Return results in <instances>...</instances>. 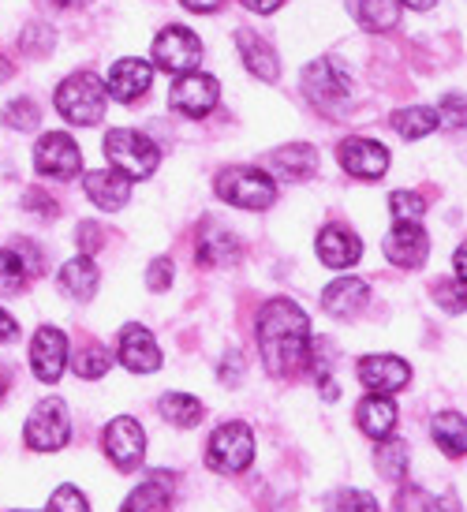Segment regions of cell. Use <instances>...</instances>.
<instances>
[{
    "label": "cell",
    "mask_w": 467,
    "mask_h": 512,
    "mask_svg": "<svg viewBox=\"0 0 467 512\" xmlns=\"http://www.w3.org/2000/svg\"><path fill=\"white\" fill-rule=\"evenodd\" d=\"M258 352L266 359V370L277 378H288L307 367L311 359V322L303 307L292 299H269L258 314Z\"/></svg>",
    "instance_id": "obj_1"
},
{
    "label": "cell",
    "mask_w": 467,
    "mask_h": 512,
    "mask_svg": "<svg viewBox=\"0 0 467 512\" xmlns=\"http://www.w3.org/2000/svg\"><path fill=\"white\" fill-rule=\"evenodd\" d=\"M15 329H19V326H15V318H12V314H8V311H0V344H4V341H12V337H15Z\"/></svg>",
    "instance_id": "obj_44"
},
{
    "label": "cell",
    "mask_w": 467,
    "mask_h": 512,
    "mask_svg": "<svg viewBox=\"0 0 467 512\" xmlns=\"http://www.w3.org/2000/svg\"><path fill=\"white\" fill-rule=\"evenodd\" d=\"M57 113L75 128H94L105 120V86L86 72L68 75L57 86Z\"/></svg>",
    "instance_id": "obj_2"
},
{
    "label": "cell",
    "mask_w": 467,
    "mask_h": 512,
    "mask_svg": "<svg viewBox=\"0 0 467 512\" xmlns=\"http://www.w3.org/2000/svg\"><path fill=\"white\" fill-rule=\"evenodd\" d=\"M187 12H217L221 8V0H180Z\"/></svg>",
    "instance_id": "obj_43"
},
{
    "label": "cell",
    "mask_w": 467,
    "mask_h": 512,
    "mask_svg": "<svg viewBox=\"0 0 467 512\" xmlns=\"http://www.w3.org/2000/svg\"><path fill=\"white\" fill-rule=\"evenodd\" d=\"M389 210H393V217L397 221H423V199L415 195V191H393L389 195Z\"/></svg>",
    "instance_id": "obj_36"
},
{
    "label": "cell",
    "mask_w": 467,
    "mask_h": 512,
    "mask_svg": "<svg viewBox=\"0 0 467 512\" xmlns=\"http://www.w3.org/2000/svg\"><path fill=\"white\" fill-rule=\"evenodd\" d=\"M27 445L34 453H57L64 449L71 438V419H68V408H64V400L57 397H45L27 419Z\"/></svg>",
    "instance_id": "obj_6"
},
{
    "label": "cell",
    "mask_w": 467,
    "mask_h": 512,
    "mask_svg": "<svg viewBox=\"0 0 467 512\" xmlns=\"http://www.w3.org/2000/svg\"><path fill=\"white\" fill-rule=\"evenodd\" d=\"M240 258V240L225 232L221 225H210L202 232V243H199V262L202 266H232Z\"/></svg>",
    "instance_id": "obj_24"
},
{
    "label": "cell",
    "mask_w": 467,
    "mask_h": 512,
    "mask_svg": "<svg viewBox=\"0 0 467 512\" xmlns=\"http://www.w3.org/2000/svg\"><path fill=\"white\" fill-rule=\"evenodd\" d=\"M120 363L135 374H150V370L161 367V348L150 337V329L135 326V322L120 329Z\"/></svg>",
    "instance_id": "obj_17"
},
{
    "label": "cell",
    "mask_w": 467,
    "mask_h": 512,
    "mask_svg": "<svg viewBox=\"0 0 467 512\" xmlns=\"http://www.w3.org/2000/svg\"><path fill=\"white\" fill-rule=\"evenodd\" d=\"M303 90L314 105H337L352 98V75L340 60H314L303 72Z\"/></svg>",
    "instance_id": "obj_9"
},
{
    "label": "cell",
    "mask_w": 467,
    "mask_h": 512,
    "mask_svg": "<svg viewBox=\"0 0 467 512\" xmlns=\"http://www.w3.org/2000/svg\"><path fill=\"white\" fill-rule=\"evenodd\" d=\"M359 23L367 30H393L400 23V0H359Z\"/></svg>",
    "instance_id": "obj_30"
},
{
    "label": "cell",
    "mask_w": 467,
    "mask_h": 512,
    "mask_svg": "<svg viewBox=\"0 0 467 512\" xmlns=\"http://www.w3.org/2000/svg\"><path fill=\"white\" fill-rule=\"evenodd\" d=\"M314 251H318V258L326 262L329 270H348V266H355V262H359V255H363V243L355 240L348 228L329 225V228H322V232H318Z\"/></svg>",
    "instance_id": "obj_18"
},
{
    "label": "cell",
    "mask_w": 467,
    "mask_h": 512,
    "mask_svg": "<svg viewBox=\"0 0 467 512\" xmlns=\"http://www.w3.org/2000/svg\"><path fill=\"white\" fill-rule=\"evenodd\" d=\"M34 169L42 172V176H53V180H71V176H79V169H83V154H79V146H75L71 135L49 131V135L38 139Z\"/></svg>",
    "instance_id": "obj_8"
},
{
    "label": "cell",
    "mask_w": 467,
    "mask_h": 512,
    "mask_svg": "<svg viewBox=\"0 0 467 512\" xmlns=\"http://www.w3.org/2000/svg\"><path fill=\"white\" fill-rule=\"evenodd\" d=\"M60 292L71 299H94V292H98V266L86 255L71 258L68 266L60 270Z\"/></svg>",
    "instance_id": "obj_25"
},
{
    "label": "cell",
    "mask_w": 467,
    "mask_h": 512,
    "mask_svg": "<svg viewBox=\"0 0 467 512\" xmlns=\"http://www.w3.org/2000/svg\"><path fill=\"white\" fill-rule=\"evenodd\" d=\"M378 471H382L385 479H404L408 475V445L404 441H385L382 438V449H378Z\"/></svg>",
    "instance_id": "obj_33"
},
{
    "label": "cell",
    "mask_w": 467,
    "mask_h": 512,
    "mask_svg": "<svg viewBox=\"0 0 467 512\" xmlns=\"http://www.w3.org/2000/svg\"><path fill=\"white\" fill-rule=\"evenodd\" d=\"M400 4H408V8H419V12H426V8H434L438 0H400Z\"/></svg>",
    "instance_id": "obj_46"
},
{
    "label": "cell",
    "mask_w": 467,
    "mask_h": 512,
    "mask_svg": "<svg viewBox=\"0 0 467 512\" xmlns=\"http://www.w3.org/2000/svg\"><path fill=\"white\" fill-rule=\"evenodd\" d=\"M172 505V486L169 475H154L142 486H135L124 501V512H169Z\"/></svg>",
    "instance_id": "obj_26"
},
{
    "label": "cell",
    "mask_w": 467,
    "mask_h": 512,
    "mask_svg": "<svg viewBox=\"0 0 467 512\" xmlns=\"http://www.w3.org/2000/svg\"><path fill=\"white\" fill-rule=\"evenodd\" d=\"M445 109H449V124H453V128H460V124H464V98H460V94H449Z\"/></svg>",
    "instance_id": "obj_42"
},
{
    "label": "cell",
    "mask_w": 467,
    "mask_h": 512,
    "mask_svg": "<svg viewBox=\"0 0 467 512\" xmlns=\"http://www.w3.org/2000/svg\"><path fill=\"white\" fill-rule=\"evenodd\" d=\"M243 4H247V8H251V12H262V15H269V12H277V8H281L284 0H243Z\"/></svg>",
    "instance_id": "obj_45"
},
{
    "label": "cell",
    "mask_w": 467,
    "mask_h": 512,
    "mask_svg": "<svg viewBox=\"0 0 467 512\" xmlns=\"http://www.w3.org/2000/svg\"><path fill=\"white\" fill-rule=\"evenodd\" d=\"M172 277H176V270H172L169 258H154L150 270H146V285L154 288V292H165L172 285Z\"/></svg>",
    "instance_id": "obj_38"
},
{
    "label": "cell",
    "mask_w": 467,
    "mask_h": 512,
    "mask_svg": "<svg viewBox=\"0 0 467 512\" xmlns=\"http://www.w3.org/2000/svg\"><path fill=\"white\" fill-rule=\"evenodd\" d=\"M359 382L367 385L370 393H400L411 382V367L397 356H367L359 363Z\"/></svg>",
    "instance_id": "obj_16"
},
{
    "label": "cell",
    "mask_w": 467,
    "mask_h": 512,
    "mask_svg": "<svg viewBox=\"0 0 467 512\" xmlns=\"http://www.w3.org/2000/svg\"><path fill=\"white\" fill-rule=\"evenodd\" d=\"M340 165L348 176H359V180H378L389 169V150L374 139H344L340 143Z\"/></svg>",
    "instance_id": "obj_14"
},
{
    "label": "cell",
    "mask_w": 467,
    "mask_h": 512,
    "mask_svg": "<svg viewBox=\"0 0 467 512\" xmlns=\"http://www.w3.org/2000/svg\"><path fill=\"white\" fill-rule=\"evenodd\" d=\"M8 75H12V64H8V60L0 57V83H4V79H8Z\"/></svg>",
    "instance_id": "obj_47"
},
{
    "label": "cell",
    "mask_w": 467,
    "mask_h": 512,
    "mask_svg": "<svg viewBox=\"0 0 467 512\" xmlns=\"http://www.w3.org/2000/svg\"><path fill=\"white\" fill-rule=\"evenodd\" d=\"M202 60V42L187 27H169L157 34L154 42V64L169 75L195 72Z\"/></svg>",
    "instance_id": "obj_7"
},
{
    "label": "cell",
    "mask_w": 467,
    "mask_h": 512,
    "mask_svg": "<svg viewBox=\"0 0 467 512\" xmlns=\"http://www.w3.org/2000/svg\"><path fill=\"white\" fill-rule=\"evenodd\" d=\"M105 157L120 176L128 180H146L157 172V161H161V150H157L142 131L131 128H116L105 135Z\"/></svg>",
    "instance_id": "obj_3"
},
{
    "label": "cell",
    "mask_w": 467,
    "mask_h": 512,
    "mask_svg": "<svg viewBox=\"0 0 467 512\" xmlns=\"http://www.w3.org/2000/svg\"><path fill=\"white\" fill-rule=\"evenodd\" d=\"M255 460V438L247 423H225L221 430H213L210 445H206V464L221 475H240L251 468Z\"/></svg>",
    "instance_id": "obj_4"
},
{
    "label": "cell",
    "mask_w": 467,
    "mask_h": 512,
    "mask_svg": "<svg viewBox=\"0 0 467 512\" xmlns=\"http://www.w3.org/2000/svg\"><path fill=\"white\" fill-rule=\"evenodd\" d=\"M60 8H79V4H90V0H57Z\"/></svg>",
    "instance_id": "obj_48"
},
{
    "label": "cell",
    "mask_w": 467,
    "mask_h": 512,
    "mask_svg": "<svg viewBox=\"0 0 467 512\" xmlns=\"http://www.w3.org/2000/svg\"><path fill=\"white\" fill-rule=\"evenodd\" d=\"M45 512H90V505H86V498L75 486H57V494L49 498V509Z\"/></svg>",
    "instance_id": "obj_37"
},
{
    "label": "cell",
    "mask_w": 467,
    "mask_h": 512,
    "mask_svg": "<svg viewBox=\"0 0 467 512\" xmlns=\"http://www.w3.org/2000/svg\"><path fill=\"white\" fill-rule=\"evenodd\" d=\"M269 165H273V172L284 176V180H311L314 169H318V154H314V146H307V143L281 146L277 154L269 157Z\"/></svg>",
    "instance_id": "obj_23"
},
{
    "label": "cell",
    "mask_w": 467,
    "mask_h": 512,
    "mask_svg": "<svg viewBox=\"0 0 467 512\" xmlns=\"http://www.w3.org/2000/svg\"><path fill=\"white\" fill-rule=\"evenodd\" d=\"M0 120H4L12 131H34V128H38V120H42V113H38V105H34V101L15 98L12 105H4Z\"/></svg>",
    "instance_id": "obj_35"
},
{
    "label": "cell",
    "mask_w": 467,
    "mask_h": 512,
    "mask_svg": "<svg viewBox=\"0 0 467 512\" xmlns=\"http://www.w3.org/2000/svg\"><path fill=\"white\" fill-rule=\"evenodd\" d=\"M367 299H370V288L363 285V281L340 277V281H333V285L322 292V307H326V314H333V318H355V314L367 307Z\"/></svg>",
    "instance_id": "obj_21"
},
{
    "label": "cell",
    "mask_w": 467,
    "mask_h": 512,
    "mask_svg": "<svg viewBox=\"0 0 467 512\" xmlns=\"http://www.w3.org/2000/svg\"><path fill=\"white\" fill-rule=\"evenodd\" d=\"M75 236H79V247H83V251H98L101 247V228L94 225V221H83Z\"/></svg>",
    "instance_id": "obj_40"
},
{
    "label": "cell",
    "mask_w": 467,
    "mask_h": 512,
    "mask_svg": "<svg viewBox=\"0 0 467 512\" xmlns=\"http://www.w3.org/2000/svg\"><path fill=\"white\" fill-rule=\"evenodd\" d=\"M240 374H243L240 352H228V356H225V370H221V382H232V378H240Z\"/></svg>",
    "instance_id": "obj_41"
},
{
    "label": "cell",
    "mask_w": 467,
    "mask_h": 512,
    "mask_svg": "<svg viewBox=\"0 0 467 512\" xmlns=\"http://www.w3.org/2000/svg\"><path fill=\"white\" fill-rule=\"evenodd\" d=\"M326 512H382L378 498L367 490H337L326 498Z\"/></svg>",
    "instance_id": "obj_34"
},
{
    "label": "cell",
    "mask_w": 467,
    "mask_h": 512,
    "mask_svg": "<svg viewBox=\"0 0 467 512\" xmlns=\"http://www.w3.org/2000/svg\"><path fill=\"white\" fill-rule=\"evenodd\" d=\"M30 367H34V374L42 382H57L64 367H68V337H64V329L42 326L34 333V341H30Z\"/></svg>",
    "instance_id": "obj_12"
},
{
    "label": "cell",
    "mask_w": 467,
    "mask_h": 512,
    "mask_svg": "<svg viewBox=\"0 0 467 512\" xmlns=\"http://www.w3.org/2000/svg\"><path fill=\"white\" fill-rule=\"evenodd\" d=\"M217 98H221V86H217V79L213 75H202V72H184L176 83H172V109L176 113L191 116V120H199V116H206L217 105Z\"/></svg>",
    "instance_id": "obj_10"
},
{
    "label": "cell",
    "mask_w": 467,
    "mask_h": 512,
    "mask_svg": "<svg viewBox=\"0 0 467 512\" xmlns=\"http://www.w3.org/2000/svg\"><path fill=\"white\" fill-rule=\"evenodd\" d=\"M157 412H161V419H169L172 427L191 430L202 423V400L191 393H165L157 400Z\"/></svg>",
    "instance_id": "obj_28"
},
{
    "label": "cell",
    "mask_w": 467,
    "mask_h": 512,
    "mask_svg": "<svg viewBox=\"0 0 467 512\" xmlns=\"http://www.w3.org/2000/svg\"><path fill=\"white\" fill-rule=\"evenodd\" d=\"M359 430L367 434V438H389L393 434V427H397V404L389 397H382V393H370L363 404H359Z\"/></svg>",
    "instance_id": "obj_22"
},
{
    "label": "cell",
    "mask_w": 467,
    "mask_h": 512,
    "mask_svg": "<svg viewBox=\"0 0 467 512\" xmlns=\"http://www.w3.org/2000/svg\"><path fill=\"white\" fill-rule=\"evenodd\" d=\"M217 195L240 210H269L277 199V184L258 169H225L217 176Z\"/></svg>",
    "instance_id": "obj_5"
},
{
    "label": "cell",
    "mask_w": 467,
    "mask_h": 512,
    "mask_svg": "<svg viewBox=\"0 0 467 512\" xmlns=\"http://www.w3.org/2000/svg\"><path fill=\"white\" fill-rule=\"evenodd\" d=\"M71 367H75V374H79V378L94 382V378H101V374H109V367H113V356H109V348H101V344H86L83 352L71 359Z\"/></svg>",
    "instance_id": "obj_32"
},
{
    "label": "cell",
    "mask_w": 467,
    "mask_h": 512,
    "mask_svg": "<svg viewBox=\"0 0 467 512\" xmlns=\"http://www.w3.org/2000/svg\"><path fill=\"white\" fill-rule=\"evenodd\" d=\"M0 397H4V374H0Z\"/></svg>",
    "instance_id": "obj_49"
},
{
    "label": "cell",
    "mask_w": 467,
    "mask_h": 512,
    "mask_svg": "<svg viewBox=\"0 0 467 512\" xmlns=\"http://www.w3.org/2000/svg\"><path fill=\"white\" fill-rule=\"evenodd\" d=\"M393 131H397L400 139H408V143H415V139H426L430 131H438V109H426V105H411V109H397L393 113Z\"/></svg>",
    "instance_id": "obj_27"
},
{
    "label": "cell",
    "mask_w": 467,
    "mask_h": 512,
    "mask_svg": "<svg viewBox=\"0 0 467 512\" xmlns=\"http://www.w3.org/2000/svg\"><path fill=\"white\" fill-rule=\"evenodd\" d=\"M430 434H434V441H438L441 453L456 456V460L464 456V449H467V427H464V415H460V412H441L438 419H434Z\"/></svg>",
    "instance_id": "obj_29"
},
{
    "label": "cell",
    "mask_w": 467,
    "mask_h": 512,
    "mask_svg": "<svg viewBox=\"0 0 467 512\" xmlns=\"http://www.w3.org/2000/svg\"><path fill=\"white\" fill-rule=\"evenodd\" d=\"M236 45H240V57L247 64V72L255 75V79H266V83H277V75H281V60L273 53V45L255 34V30H236Z\"/></svg>",
    "instance_id": "obj_19"
},
{
    "label": "cell",
    "mask_w": 467,
    "mask_h": 512,
    "mask_svg": "<svg viewBox=\"0 0 467 512\" xmlns=\"http://www.w3.org/2000/svg\"><path fill=\"white\" fill-rule=\"evenodd\" d=\"M49 45H53V30L42 27V23H38V27H30L27 34H23V49L34 53V57H45V53H49Z\"/></svg>",
    "instance_id": "obj_39"
},
{
    "label": "cell",
    "mask_w": 467,
    "mask_h": 512,
    "mask_svg": "<svg viewBox=\"0 0 467 512\" xmlns=\"http://www.w3.org/2000/svg\"><path fill=\"white\" fill-rule=\"evenodd\" d=\"M426 251H430V240L419 221H397L393 232L385 236V258L400 266V270H415L426 262Z\"/></svg>",
    "instance_id": "obj_13"
},
{
    "label": "cell",
    "mask_w": 467,
    "mask_h": 512,
    "mask_svg": "<svg viewBox=\"0 0 467 512\" xmlns=\"http://www.w3.org/2000/svg\"><path fill=\"white\" fill-rule=\"evenodd\" d=\"M105 456H109L120 471L139 468L142 456H146V434H142V427L135 419L120 415V419H113V423L105 427Z\"/></svg>",
    "instance_id": "obj_11"
},
{
    "label": "cell",
    "mask_w": 467,
    "mask_h": 512,
    "mask_svg": "<svg viewBox=\"0 0 467 512\" xmlns=\"http://www.w3.org/2000/svg\"><path fill=\"white\" fill-rule=\"evenodd\" d=\"M150 83H154V68H150L146 60H139V57H124V60H116L113 68H109L105 90H109L116 101L131 105V101H139L142 94L150 90Z\"/></svg>",
    "instance_id": "obj_15"
},
{
    "label": "cell",
    "mask_w": 467,
    "mask_h": 512,
    "mask_svg": "<svg viewBox=\"0 0 467 512\" xmlns=\"http://www.w3.org/2000/svg\"><path fill=\"white\" fill-rule=\"evenodd\" d=\"M86 195H90V202H94L98 210H109V214H116V210H124V206H128L131 180H128V176H120L116 169L86 172Z\"/></svg>",
    "instance_id": "obj_20"
},
{
    "label": "cell",
    "mask_w": 467,
    "mask_h": 512,
    "mask_svg": "<svg viewBox=\"0 0 467 512\" xmlns=\"http://www.w3.org/2000/svg\"><path fill=\"white\" fill-rule=\"evenodd\" d=\"M27 285V266L15 247H4L0 251V296H19Z\"/></svg>",
    "instance_id": "obj_31"
}]
</instances>
